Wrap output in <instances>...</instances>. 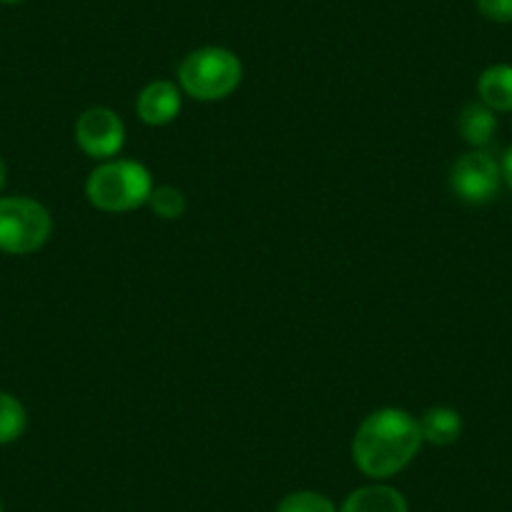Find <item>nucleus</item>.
I'll return each mask as SVG.
<instances>
[{
    "instance_id": "1",
    "label": "nucleus",
    "mask_w": 512,
    "mask_h": 512,
    "mask_svg": "<svg viewBox=\"0 0 512 512\" xmlns=\"http://www.w3.org/2000/svg\"><path fill=\"white\" fill-rule=\"evenodd\" d=\"M422 447L417 417L400 407H382L362 420L352 440V460L362 475L387 480L405 470Z\"/></svg>"
},
{
    "instance_id": "2",
    "label": "nucleus",
    "mask_w": 512,
    "mask_h": 512,
    "mask_svg": "<svg viewBox=\"0 0 512 512\" xmlns=\"http://www.w3.org/2000/svg\"><path fill=\"white\" fill-rule=\"evenodd\" d=\"M154 179L144 164L131 159H111L88 174L86 199L98 211L123 214L149 204Z\"/></svg>"
},
{
    "instance_id": "3",
    "label": "nucleus",
    "mask_w": 512,
    "mask_h": 512,
    "mask_svg": "<svg viewBox=\"0 0 512 512\" xmlns=\"http://www.w3.org/2000/svg\"><path fill=\"white\" fill-rule=\"evenodd\" d=\"M244 66L229 48L204 46L191 51L179 66V88L196 101H224L239 88Z\"/></svg>"
},
{
    "instance_id": "4",
    "label": "nucleus",
    "mask_w": 512,
    "mask_h": 512,
    "mask_svg": "<svg viewBox=\"0 0 512 512\" xmlns=\"http://www.w3.org/2000/svg\"><path fill=\"white\" fill-rule=\"evenodd\" d=\"M53 231L51 211L28 196H0V251L11 256L36 254Z\"/></svg>"
},
{
    "instance_id": "5",
    "label": "nucleus",
    "mask_w": 512,
    "mask_h": 512,
    "mask_svg": "<svg viewBox=\"0 0 512 512\" xmlns=\"http://www.w3.org/2000/svg\"><path fill=\"white\" fill-rule=\"evenodd\" d=\"M450 189L465 204H487L497 196L502 186L500 164L487 151L475 149L457 156L450 166Z\"/></svg>"
},
{
    "instance_id": "6",
    "label": "nucleus",
    "mask_w": 512,
    "mask_h": 512,
    "mask_svg": "<svg viewBox=\"0 0 512 512\" xmlns=\"http://www.w3.org/2000/svg\"><path fill=\"white\" fill-rule=\"evenodd\" d=\"M76 144L91 159L111 161L121 154L126 144V126L111 108H86L76 121Z\"/></svg>"
},
{
    "instance_id": "7",
    "label": "nucleus",
    "mask_w": 512,
    "mask_h": 512,
    "mask_svg": "<svg viewBox=\"0 0 512 512\" xmlns=\"http://www.w3.org/2000/svg\"><path fill=\"white\" fill-rule=\"evenodd\" d=\"M181 88L171 81H151L136 98V113L146 126H169L181 113Z\"/></svg>"
},
{
    "instance_id": "8",
    "label": "nucleus",
    "mask_w": 512,
    "mask_h": 512,
    "mask_svg": "<svg viewBox=\"0 0 512 512\" xmlns=\"http://www.w3.org/2000/svg\"><path fill=\"white\" fill-rule=\"evenodd\" d=\"M339 512H410V505L397 487L374 482L349 492Z\"/></svg>"
},
{
    "instance_id": "9",
    "label": "nucleus",
    "mask_w": 512,
    "mask_h": 512,
    "mask_svg": "<svg viewBox=\"0 0 512 512\" xmlns=\"http://www.w3.org/2000/svg\"><path fill=\"white\" fill-rule=\"evenodd\" d=\"M477 96L495 113L512 111V66L510 63H495L485 68L477 78Z\"/></svg>"
},
{
    "instance_id": "10",
    "label": "nucleus",
    "mask_w": 512,
    "mask_h": 512,
    "mask_svg": "<svg viewBox=\"0 0 512 512\" xmlns=\"http://www.w3.org/2000/svg\"><path fill=\"white\" fill-rule=\"evenodd\" d=\"M417 422H420L422 442L435 447L455 445L462 435V417L452 407H430Z\"/></svg>"
},
{
    "instance_id": "11",
    "label": "nucleus",
    "mask_w": 512,
    "mask_h": 512,
    "mask_svg": "<svg viewBox=\"0 0 512 512\" xmlns=\"http://www.w3.org/2000/svg\"><path fill=\"white\" fill-rule=\"evenodd\" d=\"M457 128H460V136L472 146V149H485L492 139H495L497 131V116L492 108H487L485 103H467L462 108L460 118H457Z\"/></svg>"
},
{
    "instance_id": "12",
    "label": "nucleus",
    "mask_w": 512,
    "mask_h": 512,
    "mask_svg": "<svg viewBox=\"0 0 512 512\" xmlns=\"http://www.w3.org/2000/svg\"><path fill=\"white\" fill-rule=\"evenodd\" d=\"M28 427V412L11 392H0V445L21 440Z\"/></svg>"
},
{
    "instance_id": "13",
    "label": "nucleus",
    "mask_w": 512,
    "mask_h": 512,
    "mask_svg": "<svg viewBox=\"0 0 512 512\" xmlns=\"http://www.w3.org/2000/svg\"><path fill=\"white\" fill-rule=\"evenodd\" d=\"M274 512H339V510L337 505L324 495V492L297 490L284 495Z\"/></svg>"
},
{
    "instance_id": "14",
    "label": "nucleus",
    "mask_w": 512,
    "mask_h": 512,
    "mask_svg": "<svg viewBox=\"0 0 512 512\" xmlns=\"http://www.w3.org/2000/svg\"><path fill=\"white\" fill-rule=\"evenodd\" d=\"M149 206L154 209V214L164 221H176L184 216L186 211V196L184 191L176 189V186H154L149 196Z\"/></svg>"
},
{
    "instance_id": "15",
    "label": "nucleus",
    "mask_w": 512,
    "mask_h": 512,
    "mask_svg": "<svg viewBox=\"0 0 512 512\" xmlns=\"http://www.w3.org/2000/svg\"><path fill=\"white\" fill-rule=\"evenodd\" d=\"M475 6L487 21L500 23V26L512 23V0H475Z\"/></svg>"
},
{
    "instance_id": "16",
    "label": "nucleus",
    "mask_w": 512,
    "mask_h": 512,
    "mask_svg": "<svg viewBox=\"0 0 512 512\" xmlns=\"http://www.w3.org/2000/svg\"><path fill=\"white\" fill-rule=\"evenodd\" d=\"M500 171H502V181H505L507 189L512 191V146L505 151V156H502Z\"/></svg>"
},
{
    "instance_id": "17",
    "label": "nucleus",
    "mask_w": 512,
    "mask_h": 512,
    "mask_svg": "<svg viewBox=\"0 0 512 512\" xmlns=\"http://www.w3.org/2000/svg\"><path fill=\"white\" fill-rule=\"evenodd\" d=\"M6 181H8V166L6 161H3V156H0V194H3V189H6Z\"/></svg>"
},
{
    "instance_id": "18",
    "label": "nucleus",
    "mask_w": 512,
    "mask_h": 512,
    "mask_svg": "<svg viewBox=\"0 0 512 512\" xmlns=\"http://www.w3.org/2000/svg\"><path fill=\"white\" fill-rule=\"evenodd\" d=\"M3 6H18V3H23V0H0Z\"/></svg>"
},
{
    "instance_id": "19",
    "label": "nucleus",
    "mask_w": 512,
    "mask_h": 512,
    "mask_svg": "<svg viewBox=\"0 0 512 512\" xmlns=\"http://www.w3.org/2000/svg\"><path fill=\"white\" fill-rule=\"evenodd\" d=\"M0 512H3V502H0Z\"/></svg>"
}]
</instances>
